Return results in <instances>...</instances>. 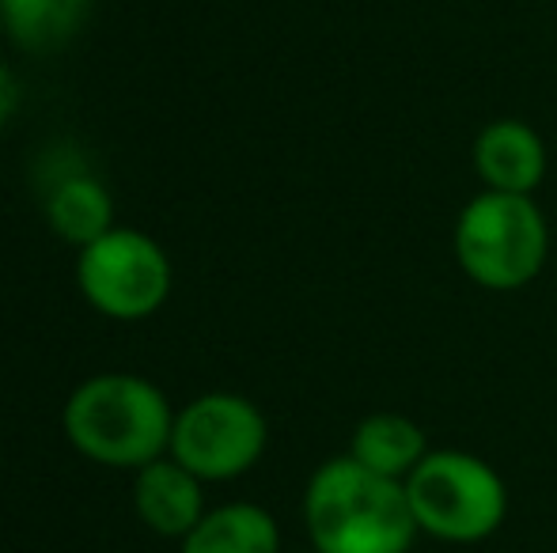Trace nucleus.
I'll return each mask as SVG.
<instances>
[{"label":"nucleus","mask_w":557,"mask_h":553,"mask_svg":"<svg viewBox=\"0 0 557 553\" xmlns=\"http://www.w3.org/2000/svg\"><path fill=\"white\" fill-rule=\"evenodd\" d=\"M429 451L433 448H429L418 420L403 414H368L352 428V440L345 455H352L360 466H368L380 478L406 481Z\"/></svg>","instance_id":"11"},{"label":"nucleus","mask_w":557,"mask_h":553,"mask_svg":"<svg viewBox=\"0 0 557 553\" xmlns=\"http://www.w3.org/2000/svg\"><path fill=\"white\" fill-rule=\"evenodd\" d=\"M175 414L178 410L152 379L133 372H99L73 387L61 410V428L88 463L137 474L171 451Z\"/></svg>","instance_id":"1"},{"label":"nucleus","mask_w":557,"mask_h":553,"mask_svg":"<svg viewBox=\"0 0 557 553\" xmlns=\"http://www.w3.org/2000/svg\"><path fill=\"white\" fill-rule=\"evenodd\" d=\"M42 213L53 236L65 239L76 251L114 228V198L103 186V178H96L91 171H69V175L53 178L46 190Z\"/></svg>","instance_id":"9"},{"label":"nucleus","mask_w":557,"mask_h":553,"mask_svg":"<svg viewBox=\"0 0 557 553\" xmlns=\"http://www.w3.org/2000/svg\"><path fill=\"white\" fill-rule=\"evenodd\" d=\"M76 285L84 300L114 323L152 318L168 303L175 269L160 243L140 228L114 224L76 254Z\"/></svg>","instance_id":"5"},{"label":"nucleus","mask_w":557,"mask_h":553,"mask_svg":"<svg viewBox=\"0 0 557 553\" xmlns=\"http://www.w3.org/2000/svg\"><path fill=\"white\" fill-rule=\"evenodd\" d=\"M265 443H270V425L247 394L209 391L175 414L168 455L209 486L255 470L258 458L265 455Z\"/></svg>","instance_id":"6"},{"label":"nucleus","mask_w":557,"mask_h":553,"mask_svg":"<svg viewBox=\"0 0 557 553\" xmlns=\"http://www.w3.org/2000/svg\"><path fill=\"white\" fill-rule=\"evenodd\" d=\"M403 486L418 531L436 542L474 546L497 535L508 516L505 478L459 448H433Z\"/></svg>","instance_id":"4"},{"label":"nucleus","mask_w":557,"mask_h":553,"mask_svg":"<svg viewBox=\"0 0 557 553\" xmlns=\"http://www.w3.org/2000/svg\"><path fill=\"white\" fill-rule=\"evenodd\" d=\"M304 527L319 553H410L418 539L403 481L360 466L352 455H334L308 478Z\"/></svg>","instance_id":"2"},{"label":"nucleus","mask_w":557,"mask_h":553,"mask_svg":"<svg viewBox=\"0 0 557 553\" xmlns=\"http://www.w3.org/2000/svg\"><path fill=\"white\" fill-rule=\"evenodd\" d=\"M133 512L148 531L163 539H186L206 516V481L178 458L163 455L133 474Z\"/></svg>","instance_id":"7"},{"label":"nucleus","mask_w":557,"mask_h":553,"mask_svg":"<svg viewBox=\"0 0 557 553\" xmlns=\"http://www.w3.org/2000/svg\"><path fill=\"white\" fill-rule=\"evenodd\" d=\"M91 0H0V27L20 50L53 53L88 23Z\"/></svg>","instance_id":"12"},{"label":"nucleus","mask_w":557,"mask_h":553,"mask_svg":"<svg viewBox=\"0 0 557 553\" xmlns=\"http://www.w3.org/2000/svg\"><path fill=\"white\" fill-rule=\"evenodd\" d=\"M15 106H20V80H15L12 68L0 61V126L12 118Z\"/></svg>","instance_id":"13"},{"label":"nucleus","mask_w":557,"mask_h":553,"mask_svg":"<svg viewBox=\"0 0 557 553\" xmlns=\"http://www.w3.org/2000/svg\"><path fill=\"white\" fill-rule=\"evenodd\" d=\"M178 553H281V527L262 504L232 501L209 508L186 539H178Z\"/></svg>","instance_id":"10"},{"label":"nucleus","mask_w":557,"mask_h":553,"mask_svg":"<svg viewBox=\"0 0 557 553\" xmlns=\"http://www.w3.org/2000/svg\"><path fill=\"white\" fill-rule=\"evenodd\" d=\"M304 553H319V550H304Z\"/></svg>","instance_id":"14"},{"label":"nucleus","mask_w":557,"mask_h":553,"mask_svg":"<svg viewBox=\"0 0 557 553\" xmlns=\"http://www.w3.org/2000/svg\"><path fill=\"white\" fill-rule=\"evenodd\" d=\"M455 262L485 292H520L550 259V224L528 193L482 190L455 221Z\"/></svg>","instance_id":"3"},{"label":"nucleus","mask_w":557,"mask_h":553,"mask_svg":"<svg viewBox=\"0 0 557 553\" xmlns=\"http://www.w3.org/2000/svg\"><path fill=\"white\" fill-rule=\"evenodd\" d=\"M546 167H550V155L543 137L520 118H497L474 137V171L485 190L535 198Z\"/></svg>","instance_id":"8"}]
</instances>
